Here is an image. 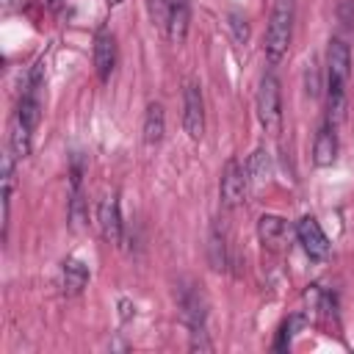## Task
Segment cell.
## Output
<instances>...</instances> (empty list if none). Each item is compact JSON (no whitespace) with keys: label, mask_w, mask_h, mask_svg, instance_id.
I'll use <instances>...</instances> for the list:
<instances>
[{"label":"cell","mask_w":354,"mask_h":354,"mask_svg":"<svg viewBox=\"0 0 354 354\" xmlns=\"http://www.w3.org/2000/svg\"><path fill=\"white\" fill-rule=\"evenodd\" d=\"M290 36H293V0H277L266 30V58L271 66H277L288 55Z\"/></svg>","instance_id":"6da1fadb"},{"label":"cell","mask_w":354,"mask_h":354,"mask_svg":"<svg viewBox=\"0 0 354 354\" xmlns=\"http://www.w3.org/2000/svg\"><path fill=\"white\" fill-rule=\"evenodd\" d=\"M257 119L260 127L268 136H279L282 133V91H279V80L274 72H266L260 77L257 86Z\"/></svg>","instance_id":"7a4b0ae2"},{"label":"cell","mask_w":354,"mask_h":354,"mask_svg":"<svg viewBox=\"0 0 354 354\" xmlns=\"http://www.w3.org/2000/svg\"><path fill=\"white\" fill-rule=\"evenodd\" d=\"M351 75V50L343 39H329L326 47V91H346Z\"/></svg>","instance_id":"3957f363"},{"label":"cell","mask_w":354,"mask_h":354,"mask_svg":"<svg viewBox=\"0 0 354 354\" xmlns=\"http://www.w3.org/2000/svg\"><path fill=\"white\" fill-rule=\"evenodd\" d=\"M246 188H249V177H246V169L238 163V158H230L221 169V183H218V196H221V205L227 210L238 207L243 199H246Z\"/></svg>","instance_id":"277c9868"},{"label":"cell","mask_w":354,"mask_h":354,"mask_svg":"<svg viewBox=\"0 0 354 354\" xmlns=\"http://www.w3.org/2000/svg\"><path fill=\"white\" fill-rule=\"evenodd\" d=\"M183 130L191 141H199L205 136V100L202 88L194 80H188L183 88Z\"/></svg>","instance_id":"5b68a950"},{"label":"cell","mask_w":354,"mask_h":354,"mask_svg":"<svg viewBox=\"0 0 354 354\" xmlns=\"http://www.w3.org/2000/svg\"><path fill=\"white\" fill-rule=\"evenodd\" d=\"M97 227H100V235L119 246L122 243V232H124V224H122V210H119V196L116 194H105L97 205Z\"/></svg>","instance_id":"8992f818"},{"label":"cell","mask_w":354,"mask_h":354,"mask_svg":"<svg viewBox=\"0 0 354 354\" xmlns=\"http://www.w3.org/2000/svg\"><path fill=\"white\" fill-rule=\"evenodd\" d=\"M296 238H299V243H301V249L307 252L310 260H326L329 252H332L329 238L324 235L321 224H318L313 216L299 218V224H296Z\"/></svg>","instance_id":"52a82bcc"},{"label":"cell","mask_w":354,"mask_h":354,"mask_svg":"<svg viewBox=\"0 0 354 354\" xmlns=\"http://www.w3.org/2000/svg\"><path fill=\"white\" fill-rule=\"evenodd\" d=\"M94 69L97 77L105 83L116 69V39L108 28H100L94 33Z\"/></svg>","instance_id":"ba28073f"},{"label":"cell","mask_w":354,"mask_h":354,"mask_svg":"<svg viewBox=\"0 0 354 354\" xmlns=\"http://www.w3.org/2000/svg\"><path fill=\"white\" fill-rule=\"evenodd\" d=\"M257 235H260V241H263L266 249H271V252H282V249L288 246L290 230H288V221H285V218L266 213V216L257 218Z\"/></svg>","instance_id":"9c48e42d"},{"label":"cell","mask_w":354,"mask_h":354,"mask_svg":"<svg viewBox=\"0 0 354 354\" xmlns=\"http://www.w3.org/2000/svg\"><path fill=\"white\" fill-rule=\"evenodd\" d=\"M337 127L324 122L315 133V141H313V163L318 169H326V166H335L337 160Z\"/></svg>","instance_id":"30bf717a"},{"label":"cell","mask_w":354,"mask_h":354,"mask_svg":"<svg viewBox=\"0 0 354 354\" xmlns=\"http://www.w3.org/2000/svg\"><path fill=\"white\" fill-rule=\"evenodd\" d=\"M88 285V266L80 263L77 257H66L61 263V290L66 296H77Z\"/></svg>","instance_id":"8fae6325"},{"label":"cell","mask_w":354,"mask_h":354,"mask_svg":"<svg viewBox=\"0 0 354 354\" xmlns=\"http://www.w3.org/2000/svg\"><path fill=\"white\" fill-rule=\"evenodd\" d=\"M188 28H191V0H177L171 6L169 22H166V36L171 44H183L188 39Z\"/></svg>","instance_id":"7c38bea8"},{"label":"cell","mask_w":354,"mask_h":354,"mask_svg":"<svg viewBox=\"0 0 354 354\" xmlns=\"http://www.w3.org/2000/svg\"><path fill=\"white\" fill-rule=\"evenodd\" d=\"M144 144H160L163 141V133H166V113H163V105L160 102H149L147 105V113H144Z\"/></svg>","instance_id":"4fadbf2b"},{"label":"cell","mask_w":354,"mask_h":354,"mask_svg":"<svg viewBox=\"0 0 354 354\" xmlns=\"http://www.w3.org/2000/svg\"><path fill=\"white\" fill-rule=\"evenodd\" d=\"M180 307H183V318L191 326V332L194 329H205V301H202V296L196 290L185 288L180 293Z\"/></svg>","instance_id":"5bb4252c"},{"label":"cell","mask_w":354,"mask_h":354,"mask_svg":"<svg viewBox=\"0 0 354 354\" xmlns=\"http://www.w3.org/2000/svg\"><path fill=\"white\" fill-rule=\"evenodd\" d=\"M246 177L254 188H263L271 180V155L266 149H254L246 163Z\"/></svg>","instance_id":"9a60e30c"},{"label":"cell","mask_w":354,"mask_h":354,"mask_svg":"<svg viewBox=\"0 0 354 354\" xmlns=\"http://www.w3.org/2000/svg\"><path fill=\"white\" fill-rule=\"evenodd\" d=\"M30 136H33V127H28L22 119H17V116H14L8 144H11V152H14V158H17V160H25V158L30 155Z\"/></svg>","instance_id":"2e32d148"},{"label":"cell","mask_w":354,"mask_h":354,"mask_svg":"<svg viewBox=\"0 0 354 354\" xmlns=\"http://www.w3.org/2000/svg\"><path fill=\"white\" fill-rule=\"evenodd\" d=\"M207 257H210V266L216 271H224L227 268V241H224V232H218V227L210 230V238H207Z\"/></svg>","instance_id":"e0dca14e"},{"label":"cell","mask_w":354,"mask_h":354,"mask_svg":"<svg viewBox=\"0 0 354 354\" xmlns=\"http://www.w3.org/2000/svg\"><path fill=\"white\" fill-rule=\"evenodd\" d=\"M301 326H304V318H301V315H290V318L282 324V329H279V337H277L274 348H277V351H285V348L290 346L293 332H296V329H301Z\"/></svg>","instance_id":"ac0fdd59"},{"label":"cell","mask_w":354,"mask_h":354,"mask_svg":"<svg viewBox=\"0 0 354 354\" xmlns=\"http://www.w3.org/2000/svg\"><path fill=\"white\" fill-rule=\"evenodd\" d=\"M304 91L310 100H315L321 94V72H318V64L310 61L307 64V72H304Z\"/></svg>","instance_id":"d6986e66"},{"label":"cell","mask_w":354,"mask_h":354,"mask_svg":"<svg viewBox=\"0 0 354 354\" xmlns=\"http://www.w3.org/2000/svg\"><path fill=\"white\" fill-rule=\"evenodd\" d=\"M230 30H232V36H235L238 44H246L249 41V22H246L243 14H238V11L230 14Z\"/></svg>","instance_id":"ffe728a7"},{"label":"cell","mask_w":354,"mask_h":354,"mask_svg":"<svg viewBox=\"0 0 354 354\" xmlns=\"http://www.w3.org/2000/svg\"><path fill=\"white\" fill-rule=\"evenodd\" d=\"M105 3H108V6H111V8H113V6H119V3H122V0H105Z\"/></svg>","instance_id":"44dd1931"},{"label":"cell","mask_w":354,"mask_h":354,"mask_svg":"<svg viewBox=\"0 0 354 354\" xmlns=\"http://www.w3.org/2000/svg\"><path fill=\"white\" fill-rule=\"evenodd\" d=\"M50 3H61V0H50Z\"/></svg>","instance_id":"7402d4cb"},{"label":"cell","mask_w":354,"mask_h":354,"mask_svg":"<svg viewBox=\"0 0 354 354\" xmlns=\"http://www.w3.org/2000/svg\"><path fill=\"white\" fill-rule=\"evenodd\" d=\"M6 3H8V0H6Z\"/></svg>","instance_id":"603a6c76"}]
</instances>
